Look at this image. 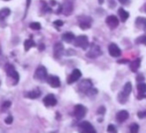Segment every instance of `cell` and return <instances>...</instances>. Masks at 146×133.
I'll return each mask as SVG.
<instances>
[{"mask_svg": "<svg viewBox=\"0 0 146 133\" xmlns=\"http://www.w3.org/2000/svg\"><path fill=\"white\" fill-rule=\"evenodd\" d=\"M137 91H138V95H137V99H142L146 97V83H139L137 85Z\"/></svg>", "mask_w": 146, "mask_h": 133, "instance_id": "9a60e30c", "label": "cell"}, {"mask_svg": "<svg viewBox=\"0 0 146 133\" xmlns=\"http://www.w3.org/2000/svg\"><path fill=\"white\" fill-rule=\"evenodd\" d=\"M46 81H47V83L52 87H54V89L60 87V85H61V81H60L59 77H57V75H48Z\"/></svg>", "mask_w": 146, "mask_h": 133, "instance_id": "7c38bea8", "label": "cell"}, {"mask_svg": "<svg viewBox=\"0 0 146 133\" xmlns=\"http://www.w3.org/2000/svg\"><path fill=\"white\" fill-rule=\"evenodd\" d=\"M129 130H130V132H132V133L138 132V130H139V125H138L137 123H132L130 126H129Z\"/></svg>", "mask_w": 146, "mask_h": 133, "instance_id": "4316f807", "label": "cell"}, {"mask_svg": "<svg viewBox=\"0 0 146 133\" xmlns=\"http://www.w3.org/2000/svg\"><path fill=\"white\" fill-rule=\"evenodd\" d=\"M79 87V91H81V93H86V95H88V93L94 87V85H92V81L87 79H83V81L79 83V87Z\"/></svg>", "mask_w": 146, "mask_h": 133, "instance_id": "5b68a950", "label": "cell"}, {"mask_svg": "<svg viewBox=\"0 0 146 133\" xmlns=\"http://www.w3.org/2000/svg\"><path fill=\"white\" fill-rule=\"evenodd\" d=\"M135 26L139 29H146V18L145 17H137L135 19Z\"/></svg>", "mask_w": 146, "mask_h": 133, "instance_id": "d6986e66", "label": "cell"}, {"mask_svg": "<svg viewBox=\"0 0 146 133\" xmlns=\"http://www.w3.org/2000/svg\"><path fill=\"white\" fill-rule=\"evenodd\" d=\"M106 113V107L104 106H100L98 109V114H104Z\"/></svg>", "mask_w": 146, "mask_h": 133, "instance_id": "d6a6232c", "label": "cell"}, {"mask_svg": "<svg viewBox=\"0 0 146 133\" xmlns=\"http://www.w3.org/2000/svg\"><path fill=\"white\" fill-rule=\"evenodd\" d=\"M137 116H138L140 119H143V118H146V110H143V111H139L137 112Z\"/></svg>", "mask_w": 146, "mask_h": 133, "instance_id": "f1b7e54d", "label": "cell"}, {"mask_svg": "<svg viewBox=\"0 0 146 133\" xmlns=\"http://www.w3.org/2000/svg\"><path fill=\"white\" fill-rule=\"evenodd\" d=\"M0 53H1V50H0Z\"/></svg>", "mask_w": 146, "mask_h": 133, "instance_id": "7bdbcfd3", "label": "cell"}, {"mask_svg": "<svg viewBox=\"0 0 146 133\" xmlns=\"http://www.w3.org/2000/svg\"><path fill=\"white\" fill-rule=\"evenodd\" d=\"M4 1H9V0H4Z\"/></svg>", "mask_w": 146, "mask_h": 133, "instance_id": "60d3db41", "label": "cell"}, {"mask_svg": "<svg viewBox=\"0 0 146 133\" xmlns=\"http://www.w3.org/2000/svg\"><path fill=\"white\" fill-rule=\"evenodd\" d=\"M119 2H121V3H125V2L127 1V0H118Z\"/></svg>", "mask_w": 146, "mask_h": 133, "instance_id": "74e56055", "label": "cell"}, {"mask_svg": "<svg viewBox=\"0 0 146 133\" xmlns=\"http://www.w3.org/2000/svg\"><path fill=\"white\" fill-rule=\"evenodd\" d=\"M12 122H13V117H12L11 115L7 116V117H6V119H5V123L6 124H11Z\"/></svg>", "mask_w": 146, "mask_h": 133, "instance_id": "1f68e13d", "label": "cell"}, {"mask_svg": "<svg viewBox=\"0 0 146 133\" xmlns=\"http://www.w3.org/2000/svg\"><path fill=\"white\" fill-rule=\"evenodd\" d=\"M78 20H79V26L81 29L87 30L92 26V18L88 16H80Z\"/></svg>", "mask_w": 146, "mask_h": 133, "instance_id": "ba28073f", "label": "cell"}, {"mask_svg": "<svg viewBox=\"0 0 146 133\" xmlns=\"http://www.w3.org/2000/svg\"><path fill=\"white\" fill-rule=\"evenodd\" d=\"M81 77H82V71L79 69H75L72 71L71 75H69V77H68V81H67L68 85H72V83L78 81L81 79Z\"/></svg>", "mask_w": 146, "mask_h": 133, "instance_id": "9c48e42d", "label": "cell"}, {"mask_svg": "<svg viewBox=\"0 0 146 133\" xmlns=\"http://www.w3.org/2000/svg\"><path fill=\"white\" fill-rule=\"evenodd\" d=\"M106 25H108L110 29H115L117 26H118V24H119L118 19H117V17H116V16H114V15L108 16V18L106 19Z\"/></svg>", "mask_w": 146, "mask_h": 133, "instance_id": "4fadbf2b", "label": "cell"}, {"mask_svg": "<svg viewBox=\"0 0 146 133\" xmlns=\"http://www.w3.org/2000/svg\"><path fill=\"white\" fill-rule=\"evenodd\" d=\"M132 91V83L130 81H127L126 83L124 85L123 87L122 91L118 93L117 95V100H118L119 103L121 104H125L126 101L128 100V97H129V95L131 93Z\"/></svg>", "mask_w": 146, "mask_h": 133, "instance_id": "6da1fadb", "label": "cell"}, {"mask_svg": "<svg viewBox=\"0 0 146 133\" xmlns=\"http://www.w3.org/2000/svg\"><path fill=\"white\" fill-rule=\"evenodd\" d=\"M48 77V73H47V69L44 66H39L35 71L34 73V79L37 81H44Z\"/></svg>", "mask_w": 146, "mask_h": 133, "instance_id": "277c9868", "label": "cell"}, {"mask_svg": "<svg viewBox=\"0 0 146 133\" xmlns=\"http://www.w3.org/2000/svg\"><path fill=\"white\" fill-rule=\"evenodd\" d=\"M108 53L111 57L113 58H118V57L121 56V50L119 49V47L117 46L114 43H111V44L108 46Z\"/></svg>", "mask_w": 146, "mask_h": 133, "instance_id": "8fae6325", "label": "cell"}, {"mask_svg": "<svg viewBox=\"0 0 146 133\" xmlns=\"http://www.w3.org/2000/svg\"><path fill=\"white\" fill-rule=\"evenodd\" d=\"M0 85H1V81H0Z\"/></svg>", "mask_w": 146, "mask_h": 133, "instance_id": "b9f144b4", "label": "cell"}, {"mask_svg": "<svg viewBox=\"0 0 146 133\" xmlns=\"http://www.w3.org/2000/svg\"><path fill=\"white\" fill-rule=\"evenodd\" d=\"M39 47H40V51H43V50L45 49V45H44V44H41Z\"/></svg>", "mask_w": 146, "mask_h": 133, "instance_id": "8d00e7d4", "label": "cell"}, {"mask_svg": "<svg viewBox=\"0 0 146 133\" xmlns=\"http://www.w3.org/2000/svg\"><path fill=\"white\" fill-rule=\"evenodd\" d=\"M10 105H11V102H10V101H5L3 103V108H7V107H9Z\"/></svg>", "mask_w": 146, "mask_h": 133, "instance_id": "e575fe53", "label": "cell"}, {"mask_svg": "<svg viewBox=\"0 0 146 133\" xmlns=\"http://www.w3.org/2000/svg\"><path fill=\"white\" fill-rule=\"evenodd\" d=\"M40 95H41V91L39 89H35L34 91H27V93H24V97H25L26 99H38Z\"/></svg>", "mask_w": 146, "mask_h": 133, "instance_id": "e0dca14e", "label": "cell"}, {"mask_svg": "<svg viewBox=\"0 0 146 133\" xmlns=\"http://www.w3.org/2000/svg\"><path fill=\"white\" fill-rule=\"evenodd\" d=\"M35 46H36V44H35V42L32 39H27V40H25V42H24V48H25L26 52L29 51L32 47H35Z\"/></svg>", "mask_w": 146, "mask_h": 133, "instance_id": "cb8c5ba5", "label": "cell"}, {"mask_svg": "<svg viewBox=\"0 0 146 133\" xmlns=\"http://www.w3.org/2000/svg\"><path fill=\"white\" fill-rule=\"evenodd\" d=\"M140 64H141V59L138 58V59H136V60L132 61V62L129 64V67H130V69L133 73H136L139 67H140Z\"/></svg>", "mask_w": 146, "mask_h": 133, "instance_id": "44dd1931", "label": "cell"}, {"mask_svg": "<svg viewBox=\"0 0 146 133\" xmlns=\"http://www.w3.org/2000/svg\"><path fill=\"white\" fill-rule=\"evenodd\" d=\"M64 52V45L61 42H58L54 45V57L56 59H59L62 56Z\"/></svg>", "mask_w": 146, "mask_h": 133, "instance_id": "2e32d148", "label": "cell"}, {"mask_svg": "<svg viewBox=\"0 0 146 133\" xmlns=\"http://www.w3.org/2000/svg\"><path fill=\"white\" fill-rule=\"evenodd\" d=\"M108 132H116L115 126H114L113 124H110L108 127Z\"/></svg>", "mask_w": 146, "mask_h": 133, "instance_id": "f546056e", "label": "cell"}, {"mask_svg": "<svg viewBox=\"0 0 146 133\" xmlns=\"http://www.w3.org/2000/svg\"><path fill=\"white\" fill-rule=\"evenodd\" d=\"M79 128L82 132L85 133H96V129L88 121H83L79 124Z\"/></svg>", "mask_w": 146, "mask_h": 133, "instance_id": "30bf717a", "label": "cell"}, {"mask_svg": "<svg viewBox=\"0 0 146 133\" xmlns=\"http://www.w3.org/2000/svg\"><path fill=\"white\" fill-rule=\"evenodd\" d=\"M118 16L120 18L121 22H125L129 17V13L127 11H125L123 8H119L118 9Z\"/></svg>", "mask_w": 146, "mask_h": 133, "instance_id": "7402d4cb", "label": "cell"}, {"mask_svg": "<svg viewBox=\"0 0 146 133\" xmlns=\"http://www.w3.org/2000/svg\"><path fill=\"white\" fill-rule=\"evenodd\" d=\"M27 3H26V12H27V10L29 9V6H30V4H31V0H27Z\"/></svg>", "mask_w": 146, "mask_h": 133, "instance_id": "d590c367", "label": "cell"}, {"mask_svg": "<svg viewBox=\"0 0 146 133\" xmlns=\"http://www.w3.org/2000/svg\"><path fill=\"white\" fill-rule=\"evenodd\" d=\"M144 10H145V12H146V4H145V6H144Z\"/></svg>", "mask_w": 146, "mask_h": 133, "instance_id": "ab89813d", "label": "cell"}, {"mask_svg": "<svg viewBox=\"0 0 146 133\" xmlns=\"http://www.w3.org/2000/svg\"><path fill=\"white\" fill-rule=\"evenodd\" d=\"M75 39H76L75 35H74V33H72V32H66V33H64L63 35H62V40L66 43L74 42Z\"/></svg>", "mask_w": 146, "mask_h": 133, "instance_id": "ffe728a7", "label": "cell"}, {"mask_svg": "<svg viewBox=\"0 0 146 133\" xmlns=\"http://www.w3.org/2000/svg\"><path fill=\"white\" fill-rule=\"evenodd\" d=\"M63 11L66 15H69V14H71L72 12H73V4H72V2H70V1L66 2L63 7Z\"/></svg>", "mask_w": 146, "mask_h": 133, "instance_id": "603a6c76", "label": "cell"}, {"mask_svg": "<svg viewBox=\"0 0 146 133\" xmlns=\"http://www.w3.org/2000/svg\"><path fill=\"white\" fill-rule=\"evenodd\" d=\"M135 44H142L146 46V35H142V36L138 37L135 40Z\"/></svg>", "mask_w": 146, "mask_h": 133, "instance_id": "484cf974", "label": "cell"}, {"mask_svg": "<svg viewBox=\"0 0 146 133\" xmlns=\"http://www.w3.org/2000/svg\"><path fill=\"white\" fill-rule=\"evenodd\" d=\"M74 45H75V47H78V48H82L83 50H87L88 47H90L88 38L86 35L78 36L77 38L74 40Z\"/></svg>", "mask_w": 146, "mask_h": 133, "instance_id": "7a4b0ae2", "label": "cell"}, {"mask_svg": "<svg viewBox=\"0 0 146 133\" xmlns=\"http://www.w3.org/2000/svg\"><path fill=\"white\" fill-rule=\"evenodd\" d=\"M128 117H129V113L126 110H120V111H118L116 114V120L119 123L124 122L126 119H128Z\"/></svg>", "mask_w": 146, "mask_h": 133, "instance_id": "ac0fdd59", "label": "cell"}, {"mask_svg": "<svg viewBox=\"0 0 146 133\" xmlns=\"http://www.w3.org/2000/svg\"><path fill=\"white\" fill-rule=\"evenodd\" d=\"M54 24L55 26H58V27H62V26L64 25V22L62 21V20H56V21H54Z\"/></svg>", "mask_w": 146, "mask_h": 133, "instance_id": "4dcf8cb0", "label": "cell"}, {"mask_svg": "<svg viewBox=\"0 0 146 133\" xmlns=\"http://www.w3.org/2000/svg\"><path fill=\"white\" fill-rule=\"evenodd\" d=\"M102 49H100V47L98 46V45L94 44V43H92V44L90 45V50H88V52L87 53V57L90 59H96L98 58V57H100V55H102Z\"/></svg>", "mask_w": 146, "mask_h": 133, "instance_id": "3957f363", "label": "cell"}, {"mask_svg": "<svg viewBox=\"0 0 146 133\" xmlns=\"http://www.w3.org/2000/svg\"><path fill=\"white\" fill-rule=\"evenodd\" d=\"M143 79H144V77H143L142 75H137V77H136V81H142Z\"/></svg>", "mask_w": 146, "mask_h": 133, "instance_id": "836d02e7", "label": "cell"}, {"mask_svg": "<svg viewBox=\"0 0 146 133\" xmlns=\"http://www.w3.org/2000/svg\"><path fill=\"white\" fill-rule=\"evenodd\" d=\"M29 27L33 30H40L41 29V24L39 22H33L29 25Z\"/></svg>", "mask_w": 146, "mask_h": 133, "instance_id": "83f0119b", "label": "cell"}, {"mask_svg": "<svg viewBox=\"0 0 146 133\" xmlns=\"http://www.w3.org/2000/svg\"><path fill=\"white\" fill-rule=\"evenodd\" d=\"M98 3H100V4H102V3H104V0H98Z\"/></svg>", "mask_w": 146, "mask_h": 133, "instance_id": "f35d334b", "label": "cell"}, {"mask_svg": "<svg viewBox=\"0 0 146 133\" xmlns=\"http://www.w3.org/2000/svg\"><path fill=\"white\" fill-rule=\"evenodd\" d=\"M6 73L8 77H10L14 81V85H17L19 81V73L16 71V69L12 65H8L6 67Z\"/></svg>", "mask_w": 146, "mask_h": 133, "instance_id": "8992f818", "label": "cell"}, {"mask_svg": "<svg viewBox=\"0 0 146 133\" xmlns=\"http://www.w3.org/2000/svg\"><path fill=\"white\" fill-rule=\"evenodd\" d=\"M10 14V9L9 8H2L0 10V20H4L7 16H9Z\"/></svg>", "mask_w": 146, "mask_h": 133, "instance_id": "d4e9b609", "label": "cell"}, {"mask_svg": "<svg viewBox=\"0 0 146 133\" xmlns=\"http://www.w3.org/2000/svg\"><path fill=\"white\" fill-rule=\"evenodd\" d=\"M87 114V107L83 104H77L74 109V115L77 119H83Z\"/></svg>", "mask_w": 146, "mask_h": 133, "instance_id": "52a82bcc", "label": "cell"}, {"mask_svg": "<svg viewBox=\"0 0 146 133\" xmlns=\"http://www.w3.org/2000/svg\"><path fill=\"white\" fill-rule=\"evenodd\" d=\"M43 102H44V104L46 106H55L58 103V100H57L54 95L50 93V95H46V97L43 99Z\"/></svg>", "mask_w": 146, "mask_h": 133, "instance_id": "5bb4252c", "label": "cell"}]
</instances>
